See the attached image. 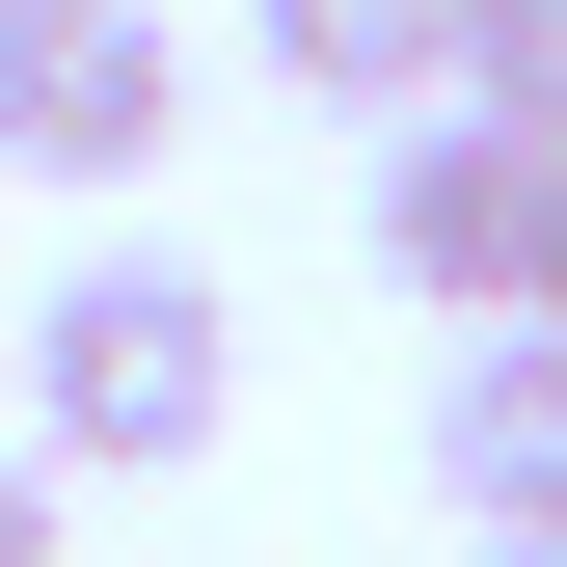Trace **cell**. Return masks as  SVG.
<instances>
[{"label":"cell","mask_w":567,"mask_h":567,"mask_svg":"<svg viewBox=\"0 0 567 567\" xmlns=\"http://www.w3.org/2000/svg\"><path fill=\"white\" fill-rule=\"evenodd\" d=\"M460 109L486 135H567V0H460Z\"/></svg>","instance_id":"obj_6"},{"label":"cell","mask_w":567,"mask_h":567,"mask_svg":"<svg viewBox=\"0 0 567 567\" xmlns=\"http://www.w3.org/2000/svg\"><path fill=\"white\" fill-rule=\"evenodd\" d=\"M244 433V298L189 244H82L28 298V460L54 486H163V460H217Z\"/></svg>","instance_id":"obj_1"},{"label":"cell","mask_w":567,"mask_h":567,"mask_svg":"<svg viewBox=\"0 0 567 567\" xmlns=\"http://www.w3.org/2000/svg\"><path fill=\"white\" fill-rule=\"evenodd\" d=\"M244 54H270L298 109H351V135L460 109V0H244Z\"/></svg>","instance_id":"obj_5"},{"label":"cell","mask_w":567,"mask_h":567,"mask_svg":"<svg viewBox=\"0 0 567 567\" xmlns=\"http://www.w3.org/2000/svg\"><path fill=\"white\" fill-rule=\"evenodd\" d=\"M486 567H567V540H486Z\"/></svg>","instance_id":"obj_9"},{"label":"cell","mask_w":567,"mask_h":567,"mask_svg":"<svg viewBox=\"0 0 567 567\" xmlns=\"http://www.w3.org/2000/svg\"><path fill=\"white\" fill-rule=\"evenodd\" d=\"M0 567H54V460H0Z\"/></svg>","instance_id":"obj_8"},{"label":"cell","mask_w":567,"mask_h":567,"mask_svg":"<svg viewBox=\"0 0 567 567\" xmlns=\"http://www.w3.org/2000/svg\"><path fill=\"white\" fill-rule=\"evenodd\" d=\"M433 514L460 540H567V324H460L433 351Z\"/></svg>","instance_id":"obj_4"},{"label":"cell","mask_w":567,"mask_h":567,"mask_svg":"<svg viewBox=\"0 0 567 567\" xmlns=\"http://www.w3.org/2000/svg\"><path fill=\"white\" fill-rule=\"evenodd\" d=\"M514 324H567V135H540V244H514Z\"/></svg>","instance_id":"obj_7"},{"label":"cell","mask_w":567,"mask_h":567,"mask_svg":"<svg viewBox=\"0 0 567 567\" xmlns=\"http://www.w3.org/2000/svg\"><path fill=\"white\" fill-rule=\"evenodd\" d=\"M189 135V28L163 0H0V163L28 189H135Z\"/></svg>","instance_id":"obj_2"},{"label":"cell","mask_w":567,"mask_h":567,"mask_svg":"<svg viewBox=\"0 0 567 567\" xmlns=\"http://www.w3.org/2000/svg\"><path fill=\"white\" fill-rule=\"evenodd\" d=\"M351 217H379V270H405L433 324H514V244H540V135H486V109H405Z\"/></svg>","instance_id":"obj_3"}]
</instances>
